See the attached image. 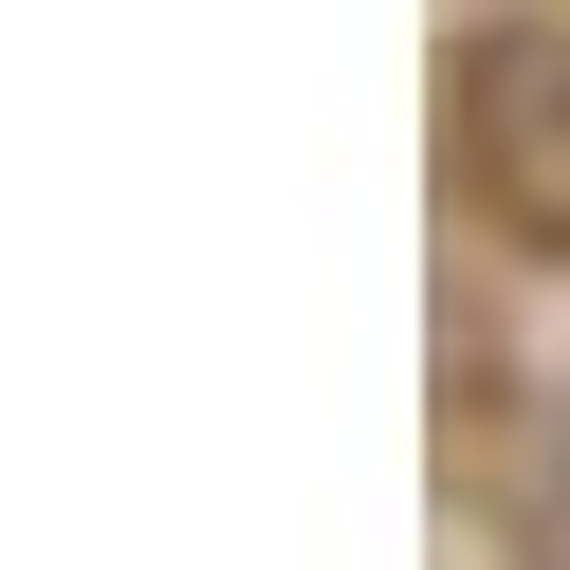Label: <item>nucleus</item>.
Instances as JSON below:
<instances>
[{
  "label": "nucleus",
  "instance_id": "obj_1",
  "mask_svg": "<svg viewBox=\"0 0 570 570\" xmlns=\"http://www.w3.org/2000/svg\"><path fill=\"white\" fill-rule=\"evenodd\" d=\"M442 185L460 222H497L515 258H570V0L479 19L442 56Z\"/></svg>",
  "mask_w": 570,
  "mask_h": 570
}]
</instances>
